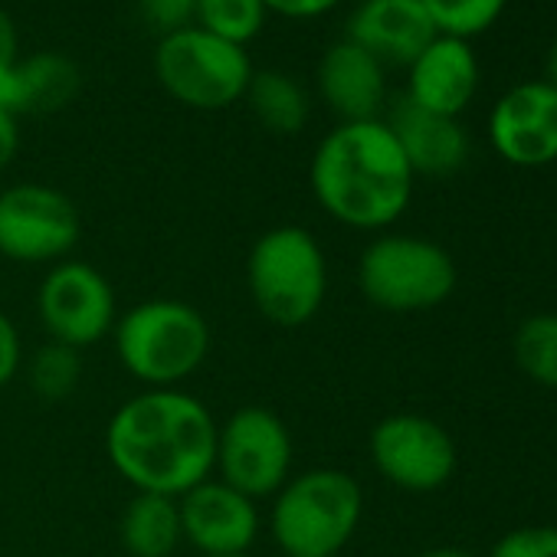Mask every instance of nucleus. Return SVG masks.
Returning <instances> with one entry per match:
<instances>
[{
	"label": "nucleus",
	"mask_w": 557,
	"mask_h": 557,
	"mask_svg": "<svg viewBox=\"0 0 557 557\" xmlns=\"http://www.w3.org/2000/svg\"><path fill=\"white\" fill-rule=\"evenodd\" d=\"M410 171L384 119L338 122L315 148L309 184L319 207L351 230H387L413 197Z\"/></svg>",
	"instance_id": "f03ea898"
},
{
	"label": "nucleus",
	"mask_w": 557,
	"mask_h": 557,
	"mask_svg": "<svg viewBox=\"0 0 557 557\" xmlns=\"http://www.w3.org/2000/svg\"><path fill=\"white\" fill-rule=\"evenodd\" d=\"M495 154L515 168H544L557 161V89L544 79L511 86L488 115Z\"/></svg>",
	"instance_id": "f8f14e48"
},
{
	"label": "nucleus",
	"mask_w": 557,
	"mask_h": 557,
	"mask_svg": "<svg viewBox=\"0 0 557 557\" xmlns=\"http://www.w3.org/2000/svg\"><path fill=\"white\" fill-rule=\"evenodd\" d=\"M17 79L21 112H60L83 89L79 66L63 53H34L30 60H21Z\"/></svg>",
	"instance_id": "aec40b11"
},
{
	"label": "nucleus",
	"mask_w": 557,
	"mask_h": 557,
	"mask_svg": "<svg viewBox=\"0 0 557 557\" xmlns=\"http://www.w3.org/2000/svg\"><path fill=\"white\" fill-rule=\"evenodd\" d=\"M265 21L269 11L262 0H194V24L236 47L256 40Z\"/></svg>",
	"instance_id": "412c9836"
},
{
	"label": "nucleus",
	"mask_w": 557,
	"mask_h": 557,
	"mask_svg": "<svg viewBox=\"0 0 557 557\" xmlns=\"http://www.w3.org/2000/svg\"><path fill=\"white\" fill-rule=\"evenodd\" d=\"M17 148H21V128H17V115H11V112L0 109V171H4V168L14 161Z\"/></svg>",
	"instance_id": "c756f323"
},
{
	"label": "nucleus",
	"mask_w": 557,
	"mask_h": 557,
	"mask_svg": "<svg viewBox=\"0 0 557 557\" xmlns=\"http://www.w3.org/2000/svg\"><path fill=\"white\" fill-rule=\"evenodd\" d=\"M138 11L158 37L177 34L194 24V0H138Z\"/></svg>",
	"instance_id": "bb28decb"
},
{
	"label": "nucleus",
	"mask_w": 557,
	"mask_h": 557,
	"mask_svg": "<svg viewBox=\"0 0 557 557\" xmlns=\"http://www.w3.org/2000/svg\"><path fill=\"white\" fill-rule=\"evenodd\" d=\"M293 433L269 407H239L216 423V479L249 495L272 498L293 475Z\"/></svg>",
	"instance_id": "6e6552de"
},
{
	"label": "nucleus",
	"mask_w": 557,
	"mask_h": 557,
	"mask_svg": "<svg viewBox=\"0 0 557 557\" xmlns=\"http://www.w3.org/2000/svg\"><path fill=\"white\" fill-rule=\"evenodd\" d=\"M83 236L76 203L50 184L0 190V256L14 262H60Z\"/></svg>",
	"instance_id": "9d476101"
},
{
	"label": "nucleus",
	"mask_w": 557,
	"mask_h": 557,
	"mask_svg": "<svg viewBox=\"0 0 557 557\" xmlns=\"http://www.w3.org/2000/svg\"><path fill=\"white\" fill-rule=\"evenodd\" d=\"M479 89V57L469 40L436 34L407 66V92L413 106L459 119Z\"/></svg>",
	"instance_id": "4468645a"
},
{
	"label": "nucleus",
	"mask_w": 557,
	"mask_h": 557,
	"mask_svg": "<svg viewBox=\"0 0 557 557\" xmlns=\"http://www.w3.org/2000/svg\"><path fill=\"white\" fill-rule=\"evenodd\" d=\"M426 8L436 34L472 40L495 27V21L505 14L508 0H420Z\"/></svg>",
	"instance_id": "b1692460"
},
{
	"label": "nucleus",
	"mask_w": 557,
	"mask_h": 557,
	"mask_svg": "<svg viewBox=\"0 0 557 557\" xmlns=\"http://www.w3.org/2000/svg\"><path fill=\"white\" fill-rule=\"evenodd\" d=\"M122 368L148 391L181 387L194 377L213 345L210 322L181 299H148L125 309L112 329Z\"/></svg>",
	"instance_id": "20e7f679"
},
{
	"label": "nucleus",
	"mask_w": 557,
	"mask_h": 557,
	"mask_svg": "<svg viewBox=\"0 0 557 557\" xmlns=\"http://www.w3.org/2000/svg\"><path fill=\"white\" fill-rule=\"evenodd\" d=\"M265 11L275 17H289V21H315L332 14L342 0H262Z\"/></svg>",
	"instance_id": "c85d7f7f"
},
{
	"label": "nucleus",
	"mask_w": 557,
	"mask_h": 557,
	"mask_svg": "<svg viewBox=\"0 0 557 557\" xmlns=\"http://www.w3.org/2000/svg\"><path fill=\"white\" fill-rule=\"evenodd\" d=\"M24 361V348H21V332L17 325L0 312V387L11 384L21 371Z\"/></svg>",
	"instance_id": "cd10ccee"
},
{
	"label": "nucleus",
	"mask_w": 557,
	"mask_h": 557,
	"mask_svg": "<svg viewBox=\"0 0 557 557\" xmlns=\"http://www.w3.org/2000/svg\"><path fill=\"white\" fill-rule=\"evenodd\" d=\"M306 557H338V554H306Z\"/></svg>",
	"instance_id": "473e14b6"
},
{
	"label": "nucleus",
	"mask_w": 557,
	"mask_h": 557,
	"mask_svg": "<svg viewBox=\"0 0 557 557\" xmlns=\"http://www.w3.org/2000/svg\"><path fill=\"white\" fill-rule=\"evenodd\" d=\"M374 469L404 492L443 488L459 462L456 443L443 423L423 413H391L368 440Z\"/></svg>",
	"instance_id": "9b49d317"
},
{
	"label": "nucleus",
	"mask_w": 557,
	"mask_h": 557,
	"mask_svg": "<svg viewBox=\"0 0 557 557\" xmlns=\"http://www.w3.org/2000/svg\"><path fill=\"white\" fill-rule=\"evenodd\" d=\"M243 99L249 102V112L256 115V122L275 135H299L312 115L309 89L278 70L252 73Z\"/></svg>",
	"instance_id": "6ab92c4d"
},
{
	"label": "nucleus",
	"mask_w": 557,
	"mask_h": 557,
	"mask_svg": "<svg viewBox=\"0 0 557 557\" xmlns=\"http://www.w3.org/2000/svg\"><path fill=\"white\" fill-rule=\"evenodd\" d=\"M515 364L541 387H557V315H531L511 338Z\"/></svg>",
	"instance_id": "4be33fe9"
},
{
	"label": "nucleus",
	"mask_w": 557,
	"mask_h": 557,
	"mask_svg": "<svg viewBox=\"0 0 557 557\" xmlns=\"http://www.w3.org/2000/svg\"><path fill=\"white\" fill-rule=\"evenodd\" d=\"M544 83H550L557 89V37L547 47V60H544Z\"/></svg>",
	"instance_id": "2f4dec72"
},
{
	"label": "nucleus",
	"mask_w": 557,
	"mask_h": 557,
	"mask_svg": "<svg viewBox=\"0 0 557 557\" xmlns=\"http://www.w3.org/2000/svg\"><path fill=\"white\" fill-rule=\"evenodd\" d=\"M223 557H249V554H223Z\"/></svg>",
	"instance_id": "72a5a7b5"
},
{
	"label": "nucleus",
	"mask_w": 557,
	"mask_h": 557,
	"mask_svg": "<svg viewBox=\"0 0 557 557\" xmlns=\"http://www.w3.org/2000/svg\"><path fill=\"white\" fill-rule=\"evenodd\" d=\"M345 37L384 66L407 70L436 37V27L420 0H361Z\"/></svg>",
	"instance_id": "dca6fc26"
},
{
	"label": "nucleus",
	"mask_w": 557,
	"mask_h": 557,
	"mask_svg": "<svg viewBox=\"0 0 557 557\" xmlns=\"http://www.w3.org/2000/svg\"><path fill=\"white\" fill-rule=\"evenodd\" d=\"M119 537L132 557H171L184 541L177 498L158 492H135L122 511Z\"/></svg>",
	"instance_id": "a211bd4d"
},
{
	"label": "nucleus",
	"mask_w": 557,
	"mask_h": 557,
	"mask_svg": "<svg viewBox=\"0 0 557 557\" xmlns=\"http://www.w3.org/2000/svg\"><path fill=\"white\" fill-rule=\"evenodd\" d=\"M27 377L44 404H63L83 384V351L60 342H47L34 351Z\"/></svg>",
	"instance_id": "5701e85b"
},
{
	"label": "nucleus",
	"mask_w": 557,
	"mask_h": 557,
	"mask_svg": "<svg viewBox=\"0 0 557 557\" xmlns=\"http://www.w3.org/2000/svg\"><path fill=\"white\" fill-rule=\"evenodd\" d=\"M17 27L0 8V109L21 115V83H17Z\"/></svg>",
	"instance_id": "a878e982"
},
{
	"label": "nucleus",
	"mask_w": 557,
	"mask_h": 557,
	"mask_svg": "<svg viewBox=\"0 0 557 557\" xmlns=\"http://www.w3.org/2000/svg\"><path fill=\"white\" fill-rule=\"evenodd\" d=\"M106 453L135 492L181 498L213 475L216 420L203 400L181 387L141 391L112 413Z\"/></svg>",
	"instance_id": "f257e3e1"
},
{
	"label": "nucleus",
	"mask_w": 557,
	"mask_h": 557,
	"mask_svg": "<svg viewBox=\"0 0 557 557\" xmlns=\"http://www.w3.org/2000/svg\"><path fill=\"white\" fill-rule=\"evenodd\" d=\"M364 492L345 469H309L289 475L272 495L269 531L289 557L338 554L358 531Z\"/></svg>",
	"instance_id": "39448f33"
},
{
	"label": "nucleus",
	"mask_w": 557,
	"mask_h": 557,
	"mask_svg": "<svg viewBox=\"0 0 557 557\" xmlns=\"http://www.w3.org/2000/svg\"><path fill=\"white\" fill-rule=\"evenodd\" d=\"M181 534L200 557L249 554L259 537V508L223 479H203L177 498Z\"/></svg>",
	"instance_id": "ddd939ff"
},
{
	"label": "nucleus",
	"mask_w": 557,
	"mask_h": 557,
	"mask_svg": "<svg viewBox=\"0 0 557 557\" xmlns=\"http://www.w3.org/2000/svg\"><path fill=\"white\" fill-rule=\"evenodd\" d=\"M319 99L342 122L384 119L387 106V66L348 37L332 44L315 66Z\"/></svg>",
	"instance_id": "2eb2a0df"
},
{
	"label": "nucleus",
	"mask_w": 557,
	"mask_h": 557,
	"mask_svg": "<svg viewBox=\"0 0 557 557\" xmlns=\"http://www.w3.org/2000/svg\"><path fill=\"white\" fill-rule=\"evenodd\" d=\"M256 312L275 329L309 325L329 296V259L312 230L283 223L265 230L246 256Z\"/></svg>",
	"instance_id": "7ed1b4c3"
},
{
	"label": "nucleus",
	"mask_w": 557,
	"mask_h": 557,
	"mask_svg": "<svg viewBox=\"0 0 557 557\" xmlns=\"http://www.w3.org/2000/svg\"><path fill=\"white\" fill-rule=\"evenodd\" d=\"M252 73L246 47L220 40L197 24L161 37L154 47V76L161 89L197 112H216L239 102Z\"/></svg>",
	"instance_id": "0eeeda50"
},
{
	"label": "nucleus",
	"mask_w": 557,
	"mask_h": 557,
	"mask_svg": "<svg viewBox=\"0 0 557 557\" xmlns=\"http://www.w3.org/2000/svg\"><path fill=\"white\" fill-rule=\"evenodd\" d=\"M384 122L394 132L413 174L449 177L469 161V135L459 119L426 112L400 96Z\"/></svg>",
	"instance_id": "f3484780"
},
{
	"label": "nucleus",
	"mask_w": 557,
	"mask_h": 557,
	"mask_svg": "<svg viewBox=\"0 0 557 557\" xmlns=\"http://www.w3.org/2000/svg\"><path fill=\"white\" fill-rule=\"evenodd\" d=\"M37 315L50 342L86 351L115 329V289L92 262L60 259L37 289Z\"/></svg>",
	"instance_id": "1a4fd4ad"
},
{
	"label": "nucleus",
	"mask_w": 557,
	"mask_h": 557,
	"mask_svg": "<svg viewBox=\"0 0 557 557\" xmlns=\"http://www.w3.org/2000/svg\"><path fill=\"white\" fill-rule=\"evenodd\" d=\"M488 557H557V528L554 524H531L502 534Z\"/></svg>",
	"instance_id": "393cba45"
},
{
	"label": "nucleus",
	"mask_w": 557,
	"mask_h": 557,
	"mask_svg": "<svg viewBox=\"0 0 557 557\" xmlns=\"http://www.w3.org/2000/svg\"><path fill=\"white\" fill-rule=\"evenodd\" d=\"M358 289L384 312H426L453 296L456 262L426 236L384 233L358 259Z\"/></svg>",
	"instance_id": "423d86ee"
},
{
	"label": "nucleus",
	"mask_w": 557,
	"mask_h": 557,
	"mask_svg": "<svg viewBox=\"0 0 557 557\" xmlns=\"http://www.w3.org/2000/svg\"><path fill=\"white\" fill-rule=\"evenodd\" d=\"M413 557H472V554L462 550V547H453V544H436V547H426V550H420Z\"/></svg>",
	"instance_id": "7c9ffc66"
}]
</instances>
